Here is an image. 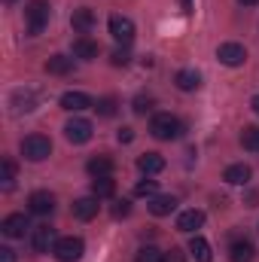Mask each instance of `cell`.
Segmentation results:
<instances>
[{"label":"cell","mask_w":259,"mask_h":262,"mask_svg":"<svg viewBox=\"0 0 259 262\" xmlns=\"http://www.w3.org/2000/svg\"><path fill=\"white\" fill-rule=\"evenodd\" d=\"M149 131H153L156 140H177L183 134V122L171 113H156L153 122H149Z\"/></svg>","instance_id":"6da1fadb"},{"label":"cell","mask_w":259,"mask_h":262,"mask_svg":"<svg viewBox=\"0 0 259 262\" xmlns=\"http://www.w3.org/2000/svg\"><path fill=\"white\" fill-rule=\"evenodd\" d=\"M25 21H28V34L31 37L43 34L46 25H49V3L46 0H31L25 6Z\"/></svg>","instance_id":"7a4b0ae2"},{"label":"cell","mask_w":259,"mask_h":262,"mask_svg":"<svg viewBox=\"0 0 259 262\" xmlns=\"http://www.w3.org/2000/svg\"><path fill=\"white\" fill-rule=\"evenodd\" d=\"M21 156H25L28 162H43V159L52 156V140L43 137V134H28V137L21 140Z\"/></svg>","instance_id":"3957f363"},{"label":"cell","mask_w":259,"mask_h":262,"mask_svg":"<svg viewBox=\"0 0 259 262\" xmlns=\"http://www.w3.org/2000/svg\"><path fill=\"white\" fill-rule=\"evenodd\" d=\"M52 253H55V259L58 262H76V259H82V253H85V241L76 238V235L58 238L55 247H52Z\"/></svg>","instance_id":"277c9868"},{"label":"cell","mask_w":259,"mask_h":262,"mask_svg":"<svg viewBox=\"0 0 259 262\" xmlns=\"http://www.w3.org/2000/svg\"><path fill=\"white\" fill-rule=\"evenodd\" d=\"M107 28H110V37L116 43H122V46H128L131 40H134V21L125 18V15H110Z\"/></svg>","instance_id":"5b68a950"},{"label":"cell","mask_w":259,"mask_h":262,"mask_svg":"<svg viewBox=\"0 0 259 262\" xmlns=\"http://www.w3.org/2000/svg\"><path fill=\"white\" fill-rule=\"evenodd\" d=\"M64 137L70 143H89L92 140V122L82 119V116H73L64 125Z\"/></svg>","instance_id":"8992f818"},{"label":"cell","mask_w":259,"mask_h":262,"mask_svg":"<svg viewBox=\"0 0 259 262\" xmlns=\"http://www.w3.org/2000/svg\"><path fill=\"white\" fill-rule=\"evenodd\" d=\"M217 58L226 67H241L247 61V49H244L241 43H223V46L217 49Z\"/></svg>","instance_id":"52a82bcc"},{"label":"cell","mask_w":259,"mask_h":262,"mask_svg":"<svg viewBox=\"0 0 259 262\" xmlns=\"http://www.w3.org/2000/svg\"><path fill=\"white\" fill-rule=\"evenodd\" d=\"M55 229L52 226H37L34 232H31V247H34V253H49L52 247H55Z\"/></svg>","instance_id":"ba28073f"},{"label":"cell","mask_w":259,"mask_h":262,"mask_svg":"<svg viewBox=\"0 0 259 262\" xmlns=\"http://www.w3.org/2000/svg\"><path fill=\"white\" fill-rule=\"evenodd\" d=\"M58 104H61V110H67V113H82V110L95 107V101H92L85 92H64Z\"/></svg>","instance_id":"9c48e42d"},{"label":"cell","mask_w":259,"mask_h":262,"mask_svg":"<svg viewBox=\"0 0 259 262\" xmlns=\"http://www.w3.org/2000/svg\"><path fill=\"white\" fill-rule=\"evenodd\" d=\"M28 207H31V213L46 216V213L55 210V195L46 192V189H37V192H31V198H28Z\"/></svg>","instance_id":"30bf717a"},{"label":"cell","mask_w":259,"mask_h":262,"mask_svg":"<svg viewBox=\"0 0 259 262\" xmlns=\"http://www.w3.org/2000/svg\"><path fill=\"white\" fill-rule=\"evenodd\" d=\"M28 229H31V226H28V216H25V213H9V216L0 223V232H3L6 238H25Z\"/></svg>","instance_id":"8fae6325"},{"label":"cell","mask_w":259,"mask_h":262,"mask_svg":"<svg viewBox=\"0 0 259 262\" xmlns=\"http://www.w3.org/2000/svg\"><path fill=\"white\" fill-rule=\"evenodd\" d=\"M201 226H204V210H198V207H189V210H183L177 216V229L186 232V235H192L195 229H201Z\"/></svg>","instance_id":"7c38bea8"},{"label":"cell","mask_w":259,"mask_h":262,"mask_svg":"<svg viewBox=\"0 0 259 262\" xmlns=\"http://www.w3.org/2000/svg\"><path fill=\"white\" fill-rule=\"evenodd\" d=\"M253 256H256V247L247 238L232 241V247H229V259L232 262H253Z\"/></svg>","instance_id":"4fadbf2b"},{"label":"cell","mask_w":259,"mask_h":262,"mask_svg":"<svg viewBox=\"0 0 259 262\" xmlns=\"http://www.w3.org/2000/svg\"><path fill=\"white\" fill-rule=\"evenodd\" d=\"M98 52H101V49H98V43H95L92 37H85V34H82V37H76V40H73V55H76V58L92 61V58H98Z\"/></svg>","instance_id":"5bb4252c"},{"label":"cell","mask_w":259,"mask_h":262,"mask_svg":"<svg viewBox=\"0 0 259 262\" xmlns=\"http://www.w3.org/2000/svg\"><path fill=\"white\" fill-rule=\"evenodd\" d=\"M37 101H40V95L37 92H25V89H18L15 95H12V107H15V113H31V110H37Z\"/></svg>","instance_id":"9a60e30c"},{"label":"cell","mask_w":259,"mask_h":262,"mask_svg":"<svg viewBox=\"0 0 259 262\" xmlns=\"http://www.w3.org/2000/svg\"><path fill=\"white\" fill-rule=\"evenodd\" d=\"M98 201H101V198H95V195L73 201V216H76V220H95V216H98V207H101Z\"/></svg>","instance_id":"2e32d148"},{"label":"cell","mask_w":259,"mask_h":262,"mask_svg":"<svg viewBox=\"0 0 259 262\" xmlns=\"http://www.w3.org/2000/svg\"><path fill=\"white\" fill-rule=\"evenodd\" d=\"M70 25H73V31H79V34H89V31L95 28V12H92V9H85V6H79V9H73V15H70Z\"/></svg>","instance_id":"e0dca14e"},{"label":"cell","mask_w":259,"mask_h":262,"mask_svg":"<svg viewBox=\"0 0 259 262\" xmlns=\"http://www.w3.org/2000/svg\"><path fill=\"white\" fill-rule=\"evenodd\" d=\"M137 168H140V174H146V177H153V174H159V171H165V159H162L159 152H143V156L137 159Z\"/></svg>","instance_id":"ac0fdd59"},{"label":"cell","mask_w":259,"mask_h":262,"mask_svg":"<svg viewBox=\"0 0 259 262\" xmlns=\"http://www.w3.org/2000/svg\"><path fill=\"white\" fill-rule=\"evenodd\" d=\"M174 210H177V198L174 195L149 198V213H153V216H168V213H174Z\"/></svg>","instance_id":"d6986e66"},{"label":"cell","mask_w":259,"mask_h":262,"mask_svg":"<svg viewBox=\"0 0 259 262\" xmlns=\"http://www.w3.org/2000/svg\"><path fill=\"white\" fill-rule=\"evenodd\" d=\"M85 168L92 177H113V159L110 156H95V159H89Z\"/></svg>","instance_id":"ffe728a7"},{"label":"cell","mask_w":259,"mask_h":262,"mask_svg":"<svg viewBox=\"0 0 259 262\" xmlns=\"http://www.w3.org/2000/svg\"><path fill=\"white\" fill-rule=\"evenodd\" d=\"M223 180L226 183H232V186H244L247 180H250V168L241 162V165H229L226 171H223Z\"/></svg>","instance_id":"44dd1931"},{"label":"cell","mask_w":259,"mask_h":262,"mask_svg":"<svg viewBox=\"0 0 259 262\" xmlns=\"http://www.w3.org/2000/svg\"><path fill=\"white\" fill-rule=\"evenodd\" d=\"M174 82H177V89H180V92H195V89L201 85V73L186 67V70H180V73L174 76Z\"/></svg>","instance_id":"7402d4cb"},{"label":"cell","mask_w":259,"mask_h":262,"mask_svg":"<svg viewBox=\"0 0 259 262\" xmlns=\"http://www.w3.org/2000/svg\"><path fill=\"white\" fill-rule=\"evenodd\" d=\"M189 253H192L195 262H210L213 259V250H210V244H207L201 235H192V241H189Z\"/></svg>","instance_id":"603a6c76"},{"label":"cell","mask_w":259,"mask_h":262,"mask_svg":"<svg viewBox=\"0 0 259 262\" xmlns=\"http://www.w3.org/2000/svg\"><path fill=\"white\" fill-rule=\"evenodd\" d=\"M92 195L95 198H113L116 195V180L113 177H95L92 180Z\"/></svg>","instance_id":"cb8c5ba5"},{"label":"cell","mask_w":259,"mask_h":262,"mask_svg":"<svg viewBox=\"0 0 259 262\" xmlns=\"http://www.w3.org/2000/svg\"><path fill=\"white\" fill-rule=\"evenodd\" d=\"M70 70H73V58H67V55H52L46 61V73H52V76H64Z\"/></svg>","instance_id":"d4e9b609"},{"label":"cell","mask_w":259,"mask_h":262,"mask_svg":"<svg viewBox=\"0 0 259 262\" xmlns=\"http://www.w3.org/2000/svg\"><path fill=\"white\" fill-rule=\"evenodd\" d=\"M134 262H165V253H162L159 247L146 244V247H140V250H137V256H134Z\"/></svg>","instance_id":"484cf974"},{"label":"cell","mask_w":259,"mask_h":262,"mask_svg":"<svg viewBox=\"0 0 259 262\" xmlns=\"http://www.w3.org/2000/svg\"><path fill=\"white\" fill-rule=\"evenodd\" d=\"M116 107H119V101H116L113 95H107V98H101V101L95 104V110H98V116H104V119H110V116H116Z\"/></svg>","instance_id":"4316f807"},{"label":"cell","mask_w":259,"mask_h":262,"mask_svg":"<svg viewBox=\"0 0 259 262\" xmlns=\"http://www.w3.org/2000/svg\"><path fill=\"white\" fill-rule=\"evenodd\" d=\"M241 143H244V149H250V152H259V125H250V128H244V134H241Z\"/></svg>","instance_id":"83f0119b"},{"label":"cell","mask_w":259,"mask_h":262,"mask_svg":"<svg viewBox=\"0 0 259 262\" xmlns=\"http://www.w3.org/2000/svg\"><path fill=\"white\" fill-rule=\"evenodd\" d=\"M0 180H3V186H6V189H9V186H12V180H15V165H12L9 159H3V162H0Z\"/></svg>","instance_id":"f1b7e54d"},{"label":"cell","mask_w":259,"mask_h":262,"mask_svg":"<svg viewBox=\"0 0 259 262\" xmlns=\"http://www.w3.org/2000/svg\"><path fill=\"white\" fill-rule=\"evenodd\" d=\"M134 195H140V198H156V180H140V183L134 186Z\"/></svg>","instance_id":"f546056e"},{"label":"cell","mask_w":259,"mask_h":262,"mask_svg":"<svg viewBox=\"0 0 259 262\" xmlns=\"http://www.w3.org/2000/svg\"><path fill=\"white\" fill-rule=\"evenodd\" d=\"M149 110H153V98L137 95V98H134V113H140V116H143V113H149Z\"/></svg>","instance_id":"4dcf8cb0"},{"label":"cell","mask_w":259,"mask_h":262,"mask_svg":"<svg viewBox=\"0 0 259 262\" xmlns=\"http://www.w3.org/2000/svg\"><path fill=\"white\" fill-rule=\"evenodd\" d=\"M110 61H113V64H116V67H125V64H128V61H131L128 49H116V52L110 55Z\"/></svg>","instance_id":"1f68e13d"},{"label":"cell","mask_w":259,"mask_h":262,"mask_svg":"<svg viewBox=\"0 0 259 262\" xmlns=\"http://www.w3.org/2000/svg\"><path fill=\"white\" fill-rule=\"evenodd\" d=\"M128 213H131L128 201H116V204H113V216H116V220H122V216H128Z\"/></svg>","instance_id":"d6a6232c"},{"label":"cell","mask_w":259,"mask_h":262,"mask_svg":"<svg viewBox=\"0 0 259 262\" xmlns=\"http://www.w3.org/2000/svg\"><path fill=\"white\" fill-rule=\"evenodd\" d=\"M116 140H119V143H131V140H134V131H131V128H119Z\"/></svg>","instance_id":"836d02e7"},{"label":"cell","mask_w":259,"mask_h":262,"mask_svg":"<svg viewBox=\"0 0 259 262\" xmlns=\"http://www.w3.org/2000/svg\"><path fill=\"white\" fill-rule=\"evenodd\" d=\"M0 262H15V250H9V247H0Z\"/></svg>","instance_id":"e575fe53"},{"label":"cell","mask_w":259,"mask_h":262,"mask_svg":"<svg viewBox=\"0 0 259 262\" xmlns=\"http://www.w3.org/2000/svg\"><path fill=\"white\" fill-rule=\"evenodd\" d=\"M165 262H183L180 250H171V253H165Z\"/></svg>","instance_id":"d590c367"},{"label":"cell","mask_w":259,"mask_h":262,"mask_svg":"<svg viewBox=\"0 0 259 262\" xmlns=\"http://www.w3.org/2000/svg\"><path fill=\"white\" fill-rule=\"evenodd\" d=\"M180 9H183V12L189 15V12H192V0H180Z\"/></svg>","instance_id":"8d00e7d4"},{"label":"cell","mask_w":259,"mask_h":262,"mask_svg":"<svg viewBox=\"0 0 259 262\" xmlns=\"http://www.w3.org/2000/svg\"><path fill=\"white\" fill-rule=\"evenodd\" d=\"M250 107H253V113L259 116V95H253V101H250Z\"/></svg>","instance_id":"74e56055"},{"label":"cell","mask_w":259,"mask_h":262,"mask_svg":"<svg viewBox=\"0 0 259 262\" xmlns=\"http://www.w3.org/2000/svg\"><path fill=\"white\" fill-rule=\"evenodd\" d=\"M241 6H253V3H259V0H238Z\"/></svg>","instance_id":"f35d334b"},{"label":"cell","mask_w":259,"mask_h":262,"mask_svg":"<svg viewBox=\"0 0 259 262\" xmlns=\"http://www.w3.org/2000/svg\"><path fill=\"white\" fill-rule=\"evenodd\" d=\"M6 3H15V0H6Z\"/></svg>","instance_id":"ab89813d"}]
</instances>
